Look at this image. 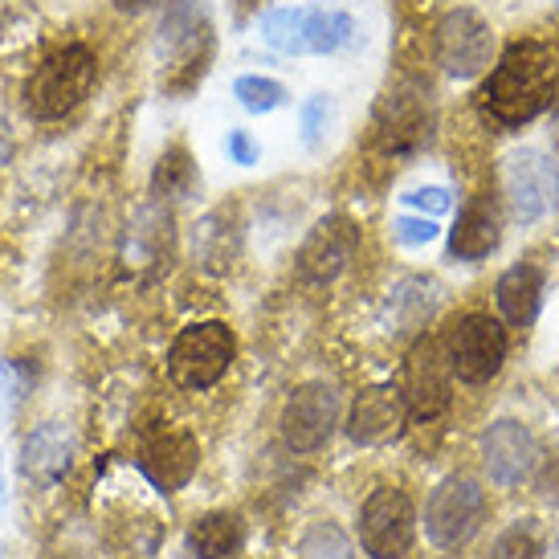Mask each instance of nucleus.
I'll return each instance as SVG.
<instances>
[{"mask_svg": "<svg viewBox=\"0 0 559 559\" xmlns=\"http://www.w3.org/2000/svg\"><path fill=\"white\" fill-rule=\"evenodd\" d=\"M107 79V49L91 33H58L16 74L13 110L25 127L74 123L91 107Z\"/></svg>", "mask_w": 559, "mask_h": 559, "instance_id": "f257e3e1", "label": "nucleus"}, {"mask_svg": "<svg viewBox=\"0 0 559 559\" xmlns=\"http://www.w3.org/2000/svg\"><path fill=\"white\" fill-rule=\"evenodd\" d=\"M556 94L559 46L547 37H514L498 49L495 66L478 79L474 110L498 135H511L556 107Z\"/></svg>", "mask_w": 559, "mask_h": 559, "instance_id": "f03ea898", "label": "nucleus"}, {"mask_svg": "<svg viewBox=\"0 0 559 559\" xmlns=\"http://www.w3.org/2000/svg\"><path fill=\"white\" fill-rule=\"evenodd\" d=\"M147 21V66L159 94L185 103L217 66V0H159Z\"/></svg>", "mask_w": 559, "mask_h": 559, "instance_id": "7ed1b4c3", "label": "nucleus"}, {"mask_svg": "<svg viewBox=\"0 0 559 559\" xmlns=\"http://www.w3.org/2000/svg\"><path fill=\"white\" fill-rule=\"evenodd\" d=\"M253 33L278 58H340L359 41V21L343 4H270L258 9Z\"/></svg>", "mask_w": 559, "mask_h": 559, "instance_id": "20e7f679", "label": "nucleus"}, {"mask_svg": "<svg viewBox=\"0 0 559 559\" xmlns=\"http://www.w3.org/2000/svg\"><path fill=\"white\" fill-rule=\"evenodd\" d=\"M237 359H241L237 326L221 314H201V319H188L185 326H176L159 364H164V380L171 392L209 396L229 380Z\"/></svg>", "mask_w": 559, "mask_h": 559, "instance_id": "39448f33", "label": "nucleus"}, {"mask_svg": "<svg viewBox=\"0 0 559 559\" xmlns=\"http://www.w3.org/2000/svg\"><path fill=\"white\" fill-rule=\"evenodd\" d=\"M180 221L176 209L164 201H152L147 192L127 204L123 221L115 225V253L110 262L119 274L135 286H156L168 278V270L180 258Z\"/></svg>", "mask_w": 559, "mask_h": 559, "instance_id": "423d86ee", "label": "nucleus"}, {"mask_svg": "<svg viewBox=\"0 0 559 559\" xmlns=\"http://www.w3.org/2000/svg\"><path fill=\"white\" fill-rule=\"evenodd\" d=\"M429 135H433V91L417 74H401L376 98L368 147L384 164H404L425 152Z\"/></svg>", "mask_w": 559, "mask_h": 559, "instance_id": "0eeeda50", "label": "nucleus"}, {"mask_svg": "<svg viewBox=\"0 0 559 559\" xmlns=\"http://www.w3.org/2000/svg\"><path fill=\"white\" fill-rule=\"evenodd\" d=\"M437 340L445 347L450 372L462 389H486L495 384L507 359H511V331L507 323L490 314L486 307H466L450 323L437 331Z\"/></svg>", "mask_w": 559, "mask_h": 559, "instance_id": "6e6552de", "label": "nucleus"}, {"mask_svg": "<svg viewBox=\"0 0 559 559\" xmlns=\"http://www.w3.org/2000/svg\"><path fill=\"white\" fill-rule=\"evenodd\" d=\"M490 523V495L481 478L474 474H445L437 481L429 498H425V511H420V531L433 551L441 556H457L466 551L474 539Z\"/></svg>", "mask_w": 559, "mask_h": 559, "instance_id": "1a4fd4ad", "label": "nucleus"}, {"mask_svg": "<svg viewBox=\"0 0 559 559\" xmlns=\"http://www.w3.org/2000/svg\"><path fill=\"white\" fill-rule=\"evenodd\" d=\"M498 58V33L474 4H450L429 25V62L453 82H478Z\"/></svg>", "mask_w": 559, "mask_h": 559, "instance_id": "9d476101", "label": "nucleus"}, {"mask_svg": "<svg viewBox=\"0 0 559 559\" xmlns=\"http://www.w3.org/2000/svg\"><path fill=\"white\" fill-rule=\"evenodd\" d=\"M495 192L511 225H539L559 209V159L544 147H511L495 164Z\"/></svg>", "mask_w": 559, "mask_h": 559, "instance_id": "9b49d317", "label": "nucleus"}, {"mask_svg": "<svg viewBox=\"0 0 559 559\" xmlns=\"http://www.w3.org/2000/svg\"><path fill=\"white\" fill-rule=\"evenodd\" d=\"M204 462V445L197 429H188L185 420H143L135 429V453L131 466L140 469V478L156 495H180L188 481L197 478Z\"/></svg>", "mask_w": 559, "mask_h": 559, "instance_id": "f8f14e48", "label": "nucleus"}, {"mask_svg": "<svg viewBox=\"0 0 559 559\" xmlns=\"http://www.w3.org/2000/svg\"><path fill=\"white\" fill-rule=\"evenodd\" d=\"M343 389L326 376L302 380L282 396L278 408V441L295 457H314L323 453L343 425Z\"/></svg>", "mask_w": 559, "mask_h": 559, "instance_id": "ddd939ff", "label": "nucleus"}, {"mask_svg": "<svg viewBox=\"0 0 559 559\" xmlns=\"http://www.w3.org/2000/svg\"><path fill=\"white\" fill-rule=\"evenodd\" d=\"M392 384L401 392L413 425H433V420L450 413L457 380L450 372V359H445V347L437 340V331H420L417 340L404 343V356L396 364Z\"/></svg>", "mask_w": 559, "mask_h": 559, "instance_id": "4468645a", "label": "nucleus"}, {"mask_svg": "<svg viewBox=\"0 0 559 559\" xmlns=\"http://www.w3.org/2000/svg\"><path fill=\"white\" fill-rule=\"evenodd\" d=\"M359 547L372 559H408L417 547L420 511L404 481H376L356 514Z\"/></svg>", "mask_w": 559, "mask_h": 559, "instance_id": "2eb2a0df", "label": "nucleus"}, {"mask_svg": "<svg viewBox=\"0 0 559 559\" xmlns=\"http://www.w3.org/2000/svg\"><path fill=\"white\" fill-rule=\"evenodd\" d=\"M364 249V225L352 213H323L295 249V278L307 290H326L347 278Z\"/></svg>", "mask_w": 559, "mask_h": 559, "instance_id": "dca6fc26", "label": "nucleus"}, {"mask_svg": "<svg viewBox=\"0 0 559 559\" xmlns=\"http://www.w3.org/2000/svg\"><path fill=\"white\" fill-rule=\"evenodd\" d=\"M79 429L74 420L62 417H41L21 429V441H16V474L29 486L33 495H53L62 490L74 466H79Z\"/></svg>", "mask_w": 559, "mask_h": 559, "instance_id": "f3484780", "label": "nucleus"}, {"mask_svg": "<svg viewBox=\"0 0 559 559\" xmlns=\"http://www.w3.org/2000/svg\"><path fill=\"white\" fill-rule=\"evenodd\" d=\"M478 466L486 481L498 490H523L544 466L539 437L531 433V425H523L519 417L490 420L478 433Z\"/></svg>", "mask_w": 559, "mask_h": 559, "instance_id": "a211bd4d", "label": "nucleus"}, {"mask_svg": "<svg viewBox=\"0 0 559 559\" xmlns=\"http://www.w3.org/2000/svg\"><path fill=\"white\" fill-rule=\"evenodd\" d=\"M188 262L197 265L201 274L225 278L229 270H237V262L246 258V213L237 201L209 204L201 217L188 225L185 234Z\"/></svg>", "mask_w": 559, "mask_h": 559, "instance_id": "6ab92c4d", "label": "nucleus"}, {"mask_svg": "<svg viewBox=\"0 0 559 559\" xmlns=\"http://www.w3.org/2000/svg\"><path fill=\"white\" fill-rule=\"evenodd\" d=\"M343 437L356 450H384L392 441H401L408 429V408L392 380L384 384H364L343 408Z\"/></svg>", "mask_w": 559, "mask_h": 559, "instance_id": "aec40b11", "label": "nucleus"}, {"mask_svg": "<svg viewBox=\"0 0 559 559\" xmlns=\"http://www.w3.org/2000/svg\"><path fill=\"white\" fill-rule=\"evenodd\" d=\"M441 302H445V286L433 278V274H401V278H392V286L384 290L380 298V326H384V335L392 343H408L417 340L420 331H429V323L437 319L441 311Z\"/></svg>", "mask_w": 559, "mask_h": 559, "instance_id": "412c9836", "label": "nucleus"}, {"mask_svg": "<svg viewBox=\"0 0 559 559\" xmlns=\"http://www.w3.org/2000/svg\"><path fill=\"white\" fill-rule=\"evenodd\" d=\"M502 225H507V213H502L495 185L474 188L469 197H462L457 217H453L450 234H445L450 262H466V265L486 262L502 246Z\"/></svg>", "mask_w": 559, "mask_h": 559, "instance_id": "4be33fe9", "label": "nucleus"}, {"mask_svg": "<svg viewBox=\"0 0 559 559\" xmlns=\"http://www.w3.org/2000/svg\"><path fill=\"white\" fill-rule=\"evenodd\" d=\"M201 159L192 152V143L185 135H171V140L159 143V152L147 164V180H143V192L152 201H164L171 209H180L188 201H201Z\"/></svg>", "mask_w": 559, "mask_h": 559, "instance_id": "5701e85b", "label": "nucleus"}, {"mask_svg": "<svg viewBox=\"0 0 559 559\" xmlns=\"http://www.w3.org/2000/svg\"><path fill=\"white\" fill-rule=\"evenodd\" d=\"M547 270L535 258L511 262L495 282V311L507 323V331H531L544 311Z\"/></svg>", "mask_w": 559, "mask_h": 559, "instance_id": "b1692460", "label": "nucleus"}, {"mask_svg": "<svg viewBox=\"0 0 559 559\" xmlns=\"http://www.w3.org/2000/svg\"><path fill=\"white\" fill-rule=\"evenodd\" d=\"M241 544H246V519L229 507L197 514L185 535L188 559H234Z\"/></svg>", "mask_w": 559, "mask_h": 559, "instance_id": "393cba45", "label": "nucleus"}, {"mask_svg": "<svg viewBox=\"0 0 559 559\" xmlns=\"http://www.w3.org/2000/svg\"><path fill=\"white\" fill-rule=\"evenodd\" d=\"M229 98L237 107L253 115V119H270L295 103V91L278 79V74H265V70H246L229 82Z\"/></svg>", "mask_w": 559, "mask_h": 559, "instance_id": "a878e982", "label": "nucleus"}, {"mask_svg": "<svg viewBox=\"0 0 559 559\" xmlns=\"http://www.w3.org/2000/svg\"><path fill=\"white\" fill-rule=\"evenodd\" d=\"M335 127H340V98H335L331 91H314L298 103L295 131H298V143H302L311 156L326 152V143H331V135H335Z\"/></svg>", "mask_w": 559, "mask_h": 559, "instance_id": "bb28decb", "label": "nucleus"}, {"mask_svg": "<svg viewBox=\"0 0 559 559\" xmlns=\"http://www.w3.org/2000/svg\"><path fill=\"white\" fill-rule=\"evenodd\" d=\"M41 380L37 359L29 356H0V425H13L21 408L33 401V389Z\"/></svg>", "mask_w": 559, "mask_h": 559, "instance_id": "cd10ccee", "label": "nucleus"}, {"mask_svg": "<svg viewBox=\"0 0 559 559\" xmlns=\"http://www.w3.org/2000/svg\"><path fill=\"white\" fill-rule=\"evenodd\" d=\"M295 559H356V544L335 519H311L298 531Z\"/></svg>", "mask_w": 559, "mask_h": 559, "instance_id": "c85d7f7f", "label": "nucleus"}, {"mask_svg": "<svg viewBox=\"0 0 559 559\" xmlns=\"http://www.w3.org/2000/svg\"><path fill=\"white\" fill-rule=\"evenodd\" d=\"M544 556H547V544L535 519H514L507 531H498L495 547H490V559H544Z\"/></svg>", "mask_w": 559, "mask_h": 559, "instance_id": "c756f323", "label": "nucleus"}, {"mask_svg": "<svg viewBox=\"0 0 559 559\" xmlns=\"http://www.w3.org/2000/svg\"><path fill=\"white\" fill-rule=\"evenodd\" d=\"M389 237H392V246H401V249H425L441 237V225H437V217H425V213H408V209H404V213L392 217Z\"/></svg>", "mask_w": 559, "mask_h": 559, "instance_id": "7c9ffc66", "label": "nucleus"}, {"mask_svg": "<svg viewBox=\"0 0 559 559\" xmlns=\"http://www.w3.org/2000/svg\"><path fill=\"white\" fill-rule=\"evenodd\" d=\"M396 201H401L408 213L445 217V213H453V188L450 185H417V188H404Z\"/></svg>", "mask_w": 559, "mask_h": 559, "instance_id": "2f4dec72", "label": "nucleus"}, {"mask_svg": "<svg viewBox=\"0 0 559 559\" xmlns=\"http://www.w3.org/2000/svg\"><path fill=\"white\" fill-rule=\"evenodd\" d=\"M221 156L229 159L234 168H258V164H262V140L241 123L225 127V135H221Z\"/></svg>", "mask_w": 559, "mask_h": 559, "instance_id": "473e14b6", "label": "nucleus"}, {"mask_svg": "<svg viewBox=\"0 0 559 559\" xmlns=\"http://www.w3.org/2000/svg\"><path fill=\"white\" fill-rule=\"evenodd\" d=\"M21 156V119L16 110L0 107V171H9Z\"/></svg>", "mask_w": 559, "mask_h": 559, "instance_id": "72a5a7b5", "label": "nucleus"}, {"mask_svg": "<svg viewBox=\"0 0 559 559\" xmlns=\"http://www.w3.org/2000/svg\"><path fill=\"white\" fill-rule=\"evenodd\" d=\"M156 4L159 0H107V13L115 21H123V25H135V21L156 13Z\"/></svg>", "mask_w": 559, "mask_h": 559, "instance_id": "f704fd0d", "label": "nucleus"}, {"mask_svg": "<svg viewBox=\"0 0 559 559\" xmlns=\"http://www.w3.org/2000/svg\"><path fill=\"white\" fill-rule=\"evenodd\" d=\"M9 502V457H4V445H0V507Z\"/></svg>", "mask_w": 559, "mask_h": 559, "instance_id": "c9c22d12", "label": "nucleus"}, {"mask_svg": "<svg viewBox=\"0 0 559 559\" xmlns=\"http://www.w3.org/2000/svg\"><path fill=\"white\" fill-rule=\"evenodd\" d=\"M229 9H234V16L241 21V16L258 13V9H262V0H229Z\"/></svg>", "mask_w": 559, "mask_h": 559, "instance_id": "e433bc0d", "label": "nucleus"}, {"mask_svg": "<svg viewBox=\"0 0 559 559\" xmlns=\"http://www.w3.org/2000/svg\"><path fill=\"white\" fill-rule=\"evenodd\" d=\"M53 4H70V0H53Z\"/></svg>", "mask_w": 559, "mask_h": 559, "instance_id": "4c0bfd02", "label": "nucleus"}, {"mask_svg": "<svg viewBox=\"0 0 559 559\" xmlns=\"http://www.w3.org/2000/svg\"><path fill=\"white\" fill-rule=\"evenodd\" d=\"M551 4H556V13H559V0H551Z\"/></svg>", "mask_w": 559, "mask_h": 559, "instance_id": "58836bf2", "label": "nucleus"}]
</instances>
